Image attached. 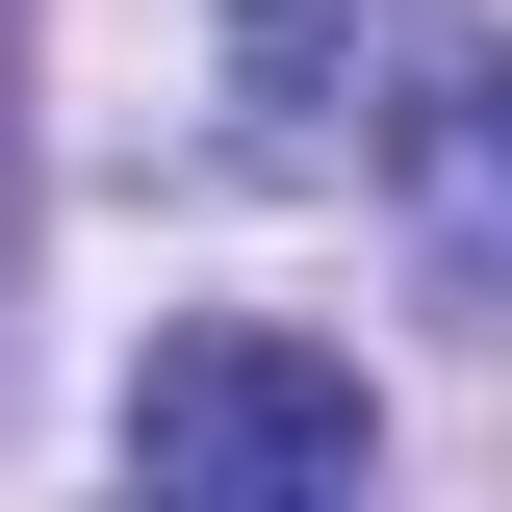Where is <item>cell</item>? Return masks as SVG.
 Here are the masks:
<instances>
[{"label": "cell", "instance_id": "1", "mask_svg": "<svg viewBox=\"0 0 512 512\" xmlns=\"http://www.w3.org/2000/svg\"><path fill=\"white\" fill-rule=\"evenodd\" d=\"M384 461V410H359V359H308V333H154L128 359V487L154 512H333Z\"/></svg>", "mask_w": 512, "mask_h": 512}, {"label": "cell", "instance_id": "2", "mask_svg": "<svg viewBox=\"0 0 512 512\" xmlns=\"http://www.w3.org/2000/svg\"><path fill=\"white\" fill-rule=\"evenodd\" d=\"M384 205H410V256H436V308L512 333V52H436L410 103H384Z\"/></svg>", "mask_w": 512, "mask_h": 512}]
</instances>
